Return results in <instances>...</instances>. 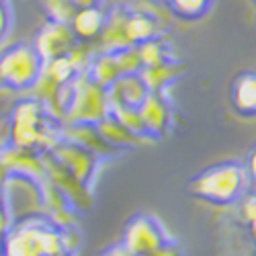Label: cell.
Here are the masks:
<instances>
[{
    "mask_svg": "<svg viewBox=\"0 0 256 256\" xmlns=\"http://www.w3.org/2000/svg\"><path fill=\"white\" fill-rule=\"evenodd\" d=\"M246 172H248V178H250V184L256 186V146L252 148V152L248 156V164H246Z\"/></svg>",
    "mask_w": 256,
    "mask_h": 256,
    "instance_id": "obj_5",
    "label": "cell"
},
{
    "mask_svg": "<svg viewBox=\"0 0 256 256\" xmlns=\"http://www.w3.org/2000/svg\"><path fill=\"white\" fill-rule=\"evenodd\" d=\"M248 182L250 178H248L246 168L236 162H228L201 174L195 182V190L207 201L232 203L244 193Z\"/></svg>",
    "mask_w": 256,
    "mask_h": 256,
    "instance_id": "obj_1",
    "label": "cell"
},
{
    "mask_svg": "<svg viewBox=\"0 0 256 256\" xmlns=\"http://www.w3.org/2000/svg\"><path fill=\"white\" fill-rule=\"evenodd\" d=\"M213 0H170L172 10L182 18H199L203 16Z\"/></svg>",
    "mask_w": 256,
    "mask_h": 256,
    "instance_id": "obj_3",
    "label": "cell"
},
{
    "mask_svg": "<svg viewBox=\"0 0 256 256\" xmlns=\"http://www.w3.org/2000/svg\"><path fill=\"white\" fill-rule=\"evenodd\" d=\"M232 100L238 113L246 117L256 115V72H244L234 80Z\"/></svg>",
    "mask_w": 256,
    "mask_h": 256,
    "instance_id": "obj_2",
    "label": "cell"
},
{
    "mask_svg": "<svg viewBox=\"0 0 256 256\" xmlns=\"http://www.w3.org/2000/svg\"><path fill=\"white\" fill-rule=\"evenodd\" d=\"M242 218H244V222H246V226L250 230V238H252V244L256 248V193L250 195L244 201V205H242Z\"/></svg>",
    "mask_w": 256,
    "mask_h": 256,
    "instance_id": "obj_4",
    "label": "cell"
}]
</instances>
